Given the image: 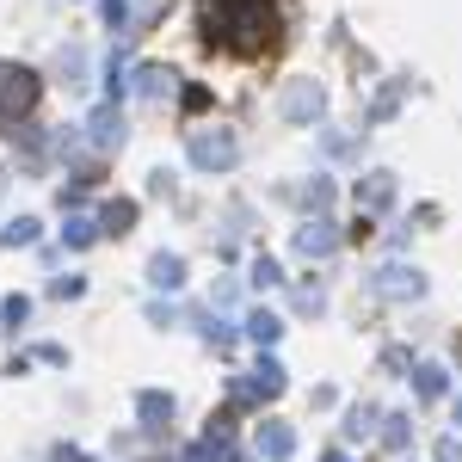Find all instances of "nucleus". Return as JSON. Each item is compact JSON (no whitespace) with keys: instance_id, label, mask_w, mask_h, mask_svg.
I'll return each mask as SVG.
<instances>
[{"instance_id":"nucleus-5","label":"nucleus","mask_w":462,"mask_h":462,"mask_svg":"<svg viewBox=\"0 0 462 462\" xmlns=\"http://www.w3.org/2000/svg\"><path fill=\"white\" fill-rule=\"evenodd\" d=\"M394 198H401V185H394L389 167H370V173L357 179V210L383 216V210H394Z\"/></svg>"},{"instance_id":"nucleus-14","label":"nucleus","mask_w":462,"mask_h":462,"mask_svg":"<svg viewBox=\"0 0 462 462\" xmlns=\"http://www.w3.org/2000/svg\"><path fill=\"white\" fill-rule=\"evenodd\" d=\"M130 222H136V204H130V198H124V204H106V210H99V235L117 241V235H130Z\"/></svg>"},{"instance_id":"nucleus-7","label":"nucleus","mask_w":462,"mask_h":462,"mask_svg":"<svg viewBox=\"0 0 462 462\" xmlns=\"http://www.w3.org/2000/svg\"><path fill=\"white\" fill-rule=\"evenodd\" d=\"M296 253H302V259H333V253H339V228H333L327 216L302 222V228H296Z\"/></svg>"},{"instance_id":"nucleus-26","label":"nucleus","mask_w":462,"mask_h":462,"mask_svg":"<svg viewBox=\"0 0 462 462\" xmlns=\"http://www.w3.org/2000/svg\"><path fill=\"white\" fill-rule=\"evenodd\" d=\"M204 339H210V346H228V339H235V327H228V320H204Z\"/></svg>"},{"instance_id":"nucleus-1","label":"nucleus","mask_w":462,"mask_h":462,"mask_svg":"<svg viewBox=\"0 0 462 462\" xmlns=\"http://www.w3.org/2000/svg\"><path fill=\"white\" fill-rule=\"evenodd\" d=\"M235 161H241V136H235L228 124L191 130V167H198V173H228Z\"/></svg>"},{"instance_id":"nucleus-31","label":"nucleus","mask_w":462,"mask_h":462,"mask_svg":"<svg viewBox=\"0 0 462 462\" xmlns=\"http://www.w3.org/2000/svg\"><path fill=\"white\" fill-rule=\"evenodd\" d=\"M0 191H6V173H0Z\"/></svg>"},{"instance_id":"nucleus-6","label":"nucleus","mask_w":462,"mask_h":462,"mask_svg":"<svg viewBox=\"0 0 462 462\" xmlns=\"http://www.w3.org/2000/svg\"><path fill=\"white\" fill-rule=\"evenodd\" d=\"M235 394L241 401H278L284 394V364L278 357H259V370H253L247 383H235Z\"/></svg>"},{"instance_id":"nucleus-11","label":"nucleus","mask_w":462,"mask_h":462,"mask_svg":"<svg viewBox=\"0 0 462 462\" xmlns=\"http://www.w3.org/2000/svg\"><path fill=\"white\" fill-rule=\"evenodd\" d=\"M130 87H136L143 99H154V106H161V99H173V74L154 69V62H148V69H136V80H130Z\"/></svg>"},{"instance_id":"nucleus-30","label":"nucleus","mask_w":462,"mask_h":462,"mask_svg":"<svg viewBox=\"0 0 462 462\" xmlns=\"http://www.w3.org/2000/svg\"><path fill=\"white\" fill-rule=\"evenodd\" d=\"M457 426H462V401H457Z\"/></svg>"},{"instance_id":"nucleus-21","label":"nucleus","mask_w":462,"mask_h":462,"mask_svg":"<svg viewBox=\"0 0 462 462\" xmlns=\"http://www.w3.org/2000/svg\"><path fill=\"white\" fill-rule=\"evenodd\" d=\"M302 204L309 210H333V179H309L302 185Z\"/></svg>"},{"instance_id":"nucleus-17","label":"nucleus","mask_w":462,"mask_h":462,"mask_svg":"<svg viewBox=\"0 0 462 462\" xmlns=\"http://www.w3.org/2000/svg\"><path fill=\"white\" fill-rule=\"evenodd\" d=\"M62 241H69L74 253L93 247V241H99V222H93V216H69V222H62Z\"/></svg>"},{"instance_id":"nucleus-18","label":"nucleus","mask_w":462,"mask_h":462,"mask_svg":"<svg viewBox=\"0 0 462 462\" xmlns=\"http://www.w3.org/2000/svg\"><path fill=\"white\" fill-rule=\"evenodd\" d=\"M383 444H389V450H407V444H413V420H407V413H383Z\"/></svg>"},{"instance_id":"nucleus-28","label":"nucleus","mask_w":462,"mask_h":462,"mask_svg":"<svg viewBox=\"0 0 462 462\" xmlns=\"http://www.w3.org/2000/svg\"><path fill=\"white\" fill-rule=\"evenodd\" d=\"M438 462H462V438H438Z\"/></svg>"},{"instance_id":"nucleus-3","label":"nucleus","mask_w":462,"mask_h":462,"mask_svg":"<svg viewBox=\"0 0 462 462\" xmlns=\"http://www.w3.org/2000/svg\"><path fill=\"white\" fill-rule=\"evenodd\" d=\"M278 117L284 124H315V117H327V87L320 80H290L284 93H278Z\"/></svg>"},{"instance_id":"nucleus-12","label":"nucleus","mask_w":462,"mask_h":462,"mask_svg":"<svg viewBox=\"0 0 462 462\" xmlns=\"http://www.w3.org/2000/svg\"><path fill=\"white\" fill-rule=\"evenodd\" d=\"M247 339H253V346H278V339H284V320L265 315V309H253V315H247Z\"/></svg>"},{"instance_id":"nucleus-25","label":"nucleus","mask_w":462,"mask_h":462,"mask_svg":"<svg viewBox=\"0 0 462 462\" xmlns=\"http://www.w3.org/2000/svg\"><path fill=\"white\" fill-rule=\"evenodd\" d=\"M80 290H87V278L69 272V278H56V284H50V296H62V302H69V296H80Z\"/></svg>"},{"instance_id":"nucleus-13","label":"nucleus","mask_w":462,"mask_h":462,"mask_svg":"<svg viewBox=\"0 0 462 462\" xmlns=\"http://www.w3.org/2000/svg\"><path fill=\"white\" fill-rule=\"evenodd\" d=\"M413 389H420V401H438V394L450 389V370L444 364H420L413 370Z\"/></svg>"},{"instance_id":"nucleus-15","label":"nucleus","mask_w":462,"mask_h":462,"mask_svg":"<svg viewBox=\"0 0 462 462\" xmlns=\"http://www.w3.org/2000/svg\"><path fill=\"white\" fill-rule=\"evenodd\" d=\"M0 247H37V216H13L0 228Z\"/></svg>"},{"instance_id":"nucleus-4","label":"nucleus","mask_w":462,"mask_h":462,"mask_svg":"<svg viewBox=\"0 0 462 462\" xmlns=\"http://www.w3.org/2000/svg\"><path fill=\"white\" fill-rule=\"evenodd\" d=\"M87 136H93V148H99V154H111V148H124V143H130V124H124L117 99H106V106L87 117Z\"/></svg>"},{"instance_id":"nucleus-9","label":"nucleus","mask_w":462,"mask_h":462,"mask_svg":"<svg viewBox=\"0 0 462 462\" xmlns=\"http://www.w3.org/2000/svg\"><path fill=\"white\" fill-rule=\"evenodd\" d=\"M148 284L167 290V296L185 290V259H179V253H154V259H148Z\"/></svg>"},{"instance_id":"nucleus-20","label":"nucleus","mask_w":462,"mask_h":462,"mask_svg":"<svg viewBox=\"0 0 462 462\" xmlns=\"http://www.w3.org/2000/svg\"><path fill=\"white\" fill-rule=\"evenodd\" d=\"M56 69H62V87H87V56H80V50H62Z\"/></svg>"},{"instance_id":"nucleus-27","label":"nucleus","mask_w":462,"mask_h":462,"mask_svg":"<svg viewBox=\"0 0 462 462\" xmlns=\"http://www.w3.org/2000/svg\"><path fill=\"white\" fill-rule=\"evenodd\" d=\"M148 191H154V198H173V173H167V167H154V173H148Z\"/></svg>"},{"instance_id":"nucleus-2","label":"nucleus","mask_w":462,"mask_h":462,"mask_svg":"<svg viewBox=\"0 0 462 462\" xmlns=\"http://www.w3.org/2000/svg\"><path fill=\"white\" fill-rule=\"evenodd\" d=\"M364 284H370V296H383V302H420V296H426V272L389 259V265H376Z\"/></svg>"},{"instance_id":"nucleus-10","label":"nucleus","mask_w":462,"mask_h":462,"mask_svg":"<svg viewBox=\"0 0 462 462\" xmlns=\"http://www.w3.org/2000/svg\"><path fill=\"white\" fill-rule=\"evenodd\" d=\"M290 450H296V431H290L284 420H265V426H259V457L290 462Z\"/></svg>"},{"instance_id":"nucleus-16","label":"nucleus","mask_w":462,"mask_h":462,"mask_svg":"<svg viewBox=\"0 0 462 462\" xmlns=\"http://www.w3.org/2000/svg\"><path fill=\"white\" fill-rule=\"evenodd\" d=\"M32 320V296H0V333H19Z\"/></svg>"},{"instance_id":"nucleus-19","label":"nucleus","mask_w":462,"mask_h":462,"mask_svg":"<svg viewBox=\"0 0 462 462\" xmlns=\"http://www.w3.org/2000/svg\"><path fill=\"white\" fill-rule=\"evenodd\" d=\"M253 284H259V290H278V284H284V265H278L272 253H259V259H253Z\"/></svg>"},{"instance_id":"nucleus-8","label":"nucleus","mask_w":462,"mask_h":462,"mask_svg":"<svg viewBox=\"0 0 462 462\" xmlns=\"http://www.w3.org/2000/svg\"><path fill=\"white\" fill-rule=\"evenodd\" d=\"M136 420H143V431H167V426H173V394L143 389V394H136Z\"/></svg>"},{"instance_id":"nucleus-29","label":"nucleus","mask_w":462,"mask_h":462,"mask_svg":"<svg viewBox=\"0 0 462 462\" xmlns=\"http://www.w3.org/2000/svg\"><path fill=\"white\" fill-rule=\"evenodd\" d=\"M320 462H346V457H339V450H327V457H320Z\"/></svg>"},{"instance_id":"nucleus-22","label":"nucleus","mask_w":462,"mask_h":462,"mask_svg":"<svg viewBox=\"0 0 462 462\" xmlns=\"http://www.w3.org/2000/svg\"><path fill=\"white\" fill-rule=\"evenodd\" d=\"M376 426H383V413H376L370 401H364V407H352V420H346V431H352V438H364V431H376Z\"/></svg>"},{"instance_id":"nucleus-23","label":"nucleus","mask_w":462,"mask_h":462,"mask_svg":"<svg viewBox=\"0 0 462 462\" xmlns=\"http://www.w3.org/2000/svg\"><path fill=\"white\" fill-rule=\"evenodd\" d=\"M296 309H302V315H320V309H327V290H320V284H302V290H296Z\"/></svg>"},{"instance_id":"nucleus-24","label":"nucleus","mask_w":462,"mask_h":462,"mask_svg":"<svg viewBox=\"0 0 462 462\" xmlns=\"http://www.w3.org/2000/svg\"><path fill=\"white\" fill-rule=\"evenodd\" d=\"M99 13H106L111 32H124V25H130V0H99Z\"/></svg>"}]
</instances>
